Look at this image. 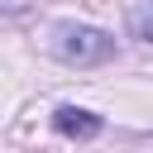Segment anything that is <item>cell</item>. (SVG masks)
<instances>
[{
  "instance_id": "1",
  "label": "cell",
  "mask_w": 153,
  "mask_h": 153,
  "mask_svg": "<svg viewBox=\"0 0 153 153\" xmlns=\"http://www.w3.org/2000/svg\"><path fill=\"white\" fill-rule=\"evenodd\" d=\"M53 53L72 67H91V62H105L115 53V38L105 29H91V24H57L53 29Z\"/></svg>"
},
{
  "instance_id": "2",
  "label": "cell",
  "mask_w": 153,
  "mask_h": 153,
  "mask_svg": "<svg viewBox=\"0 0 153 153\" xmlns=\"http://www.w3.org/2000/svg\"><path fill=\"white\" fill-rule=\"evenodd\" d=\"M53 129L67 134V139H91V134H100V115L76 110V105H62V110L53 115Z\"/></svg>"
}]
</instances>
